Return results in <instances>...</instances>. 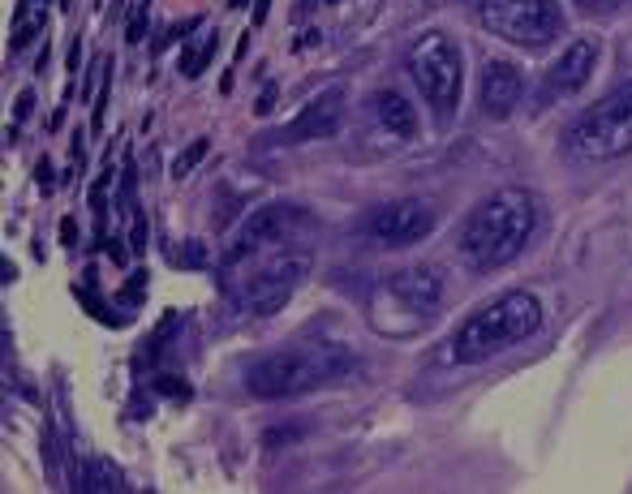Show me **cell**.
<instances>
[{"label": "cell", "mask_w": 632, "mask_h": 494, "mask_svg": "<svg viewBox=\"0 0 632 494\" xmlns=\"http://www.w3.org/2000/svg\"><path fill=\"white\" fill-rule=\"evenodd\" d=\"M538 215H542L538 198L529 190H495L491 198H482L469 211L461 241H456V254L473 271L508 267L538 232Z\"/></svg>", "instance_id": "cell-1"}, {"label": "cell", "mask_w": 632, "mask_h": 494, "mask_svg": "<svg viewBox=\"0 0 632 494\" xmlns=\"http://www.w3.org/2000/svg\"><path fill=\"white\" fill-rule=\"evenodd\" d=\"M314 258L306 245L297 241H276L267 250L250 254L246 263L237 267H220L224 271V293L228 301L237 305L241 314H254V318H267L289 305V297L297 293V284L310 275Z\"/></svg>", "instance_id": "cell-2"}, {"label": "cell", "mask_w": 632, "mask_h": 494, "mask_svg": "<svg viewBox=\"0 0 632 494\" xmlns=\"http://www.w3.org/2000/svg\"><path fill=\"white\" fill-rule=\"evenodd\" d=\"M357 370V357L340 344H297L280 353L258 357L246 370V387L258 400H289L306 396L314 387H327Z\"/></svg>", "instance_id": "cell-3"}, {"label": "cell", "mask_w": 632, "mask_h": 494, "mask_svg": "<svg viewBox=\"0 0 632 494\" xmlns=\"http://www.w3.org/2000/svg\"><path fill=\"white\" fill-rule=\"evenodd\" d=\"M538 327H542L538 297L534 293H504L461 323V331L452 336V361H465V366L491 361L499 353H508L512 344L529 340Z\"/></svg>", "instance_id": "cell-4"}, {"label": "cell", "mask_w": 632, "mask_h": 494, "mask_svg": "<svg viewBox=\"0 0 632 494\" xmlns=\"http://www.w3.org/2000/svg\"><path fill=\"white\" fill-rule=\"evenodd\" d=\"M443 301V280L435 267H405L383 275V284L370 297V323L392 336L418 331Z\"/></svg>", "instance_id": "cell-5"}, {"label": "cell", "mask_w": 632, "mask_h": 494, "mask_svg": "<svg viewBox=\"0 0 632 494\" xmlns=\"http://www.w3.org/2000/svg\"><path fill=\"white\" fill-rule=\"evenodd\" d=\"M409 78L422 91L426 104L435 108L439 121H448L456 112V104H461L465 56L443 31H426V35L413 39V48H409Z\"/></svg>", "instance_id": "cell-6"}, {"label": "cell", "mask_w": 632, "mask_h": 494, "mask_svg": "<svg viewBox=\"0 0 632 494\" xmlns=\"http://www.w3.org/2000/svg\"><path fill=\"white\" fill-rule=\"evenodd\" d=\"M568 151L598 164V159H620L632 151V82L615 86L598 104L568 129Z\"/></svg>", "instance_id": "cell-7"}, {"label": "cell", "mask_w": 632, "mask_h": 494, "mask_svg": "<svg viewBox=\"0 0 632 494\" xmlns=\"http://www.w3.org/2000/svg\"><path fill=\"white\" fill-rule=\"evenodd\" d=\"M478 18L486 31L516 43V48H547L564 31L559 0H478Z\"/></svg>", "instance_id": "cell-8"}, {"label": "cell", "mask_w": 632, "mask_h": 494, "mask_svg": "<svg viewBox=\"0 0 632 494\" xmlns=\"http://www.w3.org/2000/svg\"><path fill=\"white\" fill-rule=\"evenodd\" d=\"M430 228H435V211H430V202H422V198L383 202V207H375L366 220L370 241H379V245H413V241L430 237Z\"/></svg>", "instance_id": "cell-9"}, {"label": "cell", "mask_w": 632, "mask_h": 494, "mask_svg": "<svg viewBox=\"0 0 632 494\" xmlns=\"http://www.w3.org/2000/svg\"><path fill=\"white\" fill-rule=\"evenodd\" d=\"M340 125H344V91L332 86V91L314 95L271 142H284V147H293V142H319V138H332Z\"/></svg>", "instance_id": "cell-10"}, {"label": "cell", "mask_w": 632, "mask_h": 494, "mask_svg": "<svg viewBox=\"0 0 632 494\" xmlns=\"http://www.w3.org/2000/svg\"><path fill=\"white\" fill-rule=\"evenodd\" d=\"M521 91H525V78L512 61H486V69H482V112L491 116V121L512 116V108L521 104Z\"/></svg>", "instance_id": "cell-11"}, {"label": "cell", "mask_w": 632, "mask_h": 494, "mask_svg": "<svg viewBox=\"0 0 632 494\" xmlns=\"http://www.w3.org/2000/svg\"><path fill=\"white\" fill-rule=\"evenodd\" d=\"M594 65H598V43L594 39H577L572 48H564V56L551 65V74H547V91L551 95H577L585 82H590L594 74Z\"/></svg>", "instance_id": "cell-12"}, {"label": "cell", "mask_w": 632, "mask_h": 494, "mask_svg": "<svg viewBox=\"0 0 632 494\" xmlns=\"http://www.w3.org/2000/svg\"><path fill=\"white\" fill-rule=\"evenodd\" d=\"M370 116H375V125H379L392 142H409L413 134H418V112L409 108V99L400 95V91L370 95Z\"/></svg>", "instance_id": "cell-13"}, {"label": "cell", "mask_w": 632, "mask_h": 494, "mask_svg": "<svg viewBox=\"0 0 632 494\" xmlns=\"http://www.w3.org/2000/svg\"><path fill=\"white\" fill-rule=\"evenodd\" d=\"M69 490H86V494H112V490H125V477L112 460L104 456H86L69 464Z\"/></svg>", "instance_id": "cell-14"}, {"label": "cell", "mask_w": 632, "mask_h": 494, "mask_svg": "<svg viewBox=\"0 0 632 494\" xmlns=\"http://www.w3.org/2000/svg\"><path fill=\"white\" fill-rule=\"evenodd\" d=\"M215 43H220V35H203V39L194 43V48H185V52H181V74H185V78H198V74H203V69L211 65Z\"/></svg>", "instance_id": "cell-15"}, {"label": "cell", "mask_w": 632, "mask_h": 494, "mask_svg": "<svg viewBox=\"0 0 632 494\" xmlns=\"http://www.w3.org/2000/svg\"><path fill=\"white\" fill-rule=\"evenodd\" d=\"M207 151H211V142H207V138L190 142V151H181V155H177V164H172V177H181V181H185L198 164H203V155H207Z\"/></svg>", "instance_id": "cell-16"}, {"label": "cell", "mask_w": 632, "mask_h": 494, "mask_svg": "<svg viewBox=\"0 0 632 494\" xmlns=\"http://www.w3.org/2000/svg\"><path fill=\"white\" fill-rule=\"evenodd\" d=\"M43 31V13H35V18H26V13H18V22H13V52H22L26 43H31L35 35Z\"/></svg>", "instance_id": "cell-17"}, {"label": "cell", "mask_w": 632, "mask_h": 494, "mask_svg": "<svg viewBox=\"0 0 632 494\" xmlns=\"http://www.w3.org/2000/svg\"><path fill=\"white\" fill-rule=\"evenodd\" d=\"M147 18H151V0H138L134 13H129V22H125V39H129V43H142V39H147Z\"/></svg>", "instance_id": "cell-18"}, {"label": "cell", "mask_w": 632, "mask_h": 494, "mask_svg": "<svg viewBox=\"0 0 632 494\" xmlns=\"http://www.w3.org/2000/svg\"><path fill=\"white\" fill-rule=\"evenodd\" d=\"M172 263L177 267H207V250L198 241H185V250L172 254Z\"/></svg>", "instance_id": "cell-19"}, {"label": "cell", "mask_w": 632, "mask_h": 494, "mask_svg": "<svg viewBox=\"0 0 632 494\" xmlns=\"http://www.w3.org/2000/svg\"><path fill=\"white\" fill-rule=\"evenodd\" d=\"M581 13H590V18H607V13H620L624 0H572Z\"/></svg>", "instance_id": "cell-20"}, {"label": "cell", "mask_w": 632, "mask_h": 494, "mask_svg": "<svg viewBox=\"0 0 632 494\" xmlns=\"http://www.w3.org/2000/svg\"><path fill=\"white\" fill-rule=\"evenodd\" d=\"M108 86H112V74H104V82H99V95H95V116H91V125H95V129H104V116H108Z\"/></svg>", "instance_id": "cell-21"}, {"label": "cell", "mask_w": 632, "mask_h": 494, "mask_svg": "<svg viewBox=\"0 0 632 494\" xmlns=\"http://www.w3.org/2000/svg\"><path fill=\"white\" fill-rule=\"evenodd\" d=\"M134 254H147V215L134 211Z\"/></svg>", "instance_id": "cell-22"}, {"label": "cell", "mask_w": 632, "mask_h": 494, "mask_svg": "<svg viewBox=\"0 0 632 494\" xmlns=\"http://www.w3.org/2000/svg\"><path fill=\"white\" fill-rule=\"evenodd\" d=\"M155 391H164V396H190V383H181V379H172V374H164V379L155 383Z\"/></svg>", "instance_id": "cell-23"}, {"label": "cell", "mask_w": 632, "mask_h": 494, "mask_svg": "<svg viewBox=\"0 0 632 494\" xmlns=\"http://www.w3.org/2000/svg\"><path fill=\"white\" fill-rule=\"evenodd\" d=\"M35 181H39V190H52V164H48V159L35 168Z\"/></svg>", "instance_id": "cell-24"}, {"label": "cell", "mask_w": 632, "mask_h": 494, "mask_svg": "<svg viewBox=\"0 0 632 494\" xmlns=\"http://www.w3.org/2000/svg\"><path fill=\"white\" fill-rule=\"evenodd\" d=\"M31 108H35V95L22 91V95H18V121H26V116H31Z\"/></svg>", "instance_id": "cell-25"}, {"label": "cell", "mask_w": 632, "mask_h": 494, "mask_svg": "<svg viewBox=\"0 0 632 494\" xmlns=\"http://www.w3.org/2000/svg\"><path fill=\"white\" fill-rule=\"evenodd\" d=\"M61 241L65 245H78V224L74 220H61Z\"/></svg>", "instance_id": "cell-26"}, {"label": "cell", "mask_w": 632, "mask_h": 494, "mask_svg": "<svg viewBox=\"0 0 632 494\" xmlns=\"http://www.w3.org/2000/svg\"><path fill=\"white\" fill-rule=\"evenodd\" d=\"M271 104H276V86H267L263 99H258V112H271Z\"/></svg>", "instance_id": "cell-27"}, {"label": "cell", "mask_w": 632, "mask_h": 494, "mask_svg": "<svg viewBox=\"0 0 632 494\" xmlns=\"http://www.w3.org/2000/svg\"><path fill=\"white\" fill-rule=\"evenodd\" d=\"M267 9H271V0H258V5H254V26L267 22Z\"/></svg>", "instance_id": "cell-28"}, {"label": "cell", "mask_w": 632, "mask_h": 494, "mask_svg": "<svg viewBox=\"0 0 632 494\" xmlns=\"http://www.w3.org/2000/svg\"><path fill=\"white\" fill-rule=\"evenodd\" d=\"M108 245V254L117 258V263H125V250H121V237H112V241H104Z\"/></svg>", "instance_id": "cell-29"}, {"label": "cell", "mask_w": 632, "mask_h": 494, "mask_svg": "<svg viewBox=\"0 0 632 494\" xmlns=\"http://www.w3.org/2000/svg\"><path fill=\"white\" fill-rule=\"evenodd\" d=\"M241 5H246V0H233V9H241Z\"/></svg>", "instance_id": "cell-30"}, {"label": "cell", "mask_w": 632, "mask_h": 494, "mask_svg": "<svg viewBox=\"0 0 632 494\" xmlns=\"http://www.w3.org/2000/svg\"><path fill=\"white\" fill-rule=\"evenodd\" d=\"M69 5H74V0H61V9H69Z\"/></svg>", "instance_id": "cell-31"}, {"label": "cell", "mask_w": 632, "mask_h": 494, "mask_svg": "<svg viewBox=\"0 0 632 494\" xmlns=\"http://www.w3.org/2000/svg\"><path fill=\"white\" fill-rule=\"evenodd\" d=\"M43 5H48V0H43Z\"/></svg>", "instance_id": "cell-32"}]
</instances>
